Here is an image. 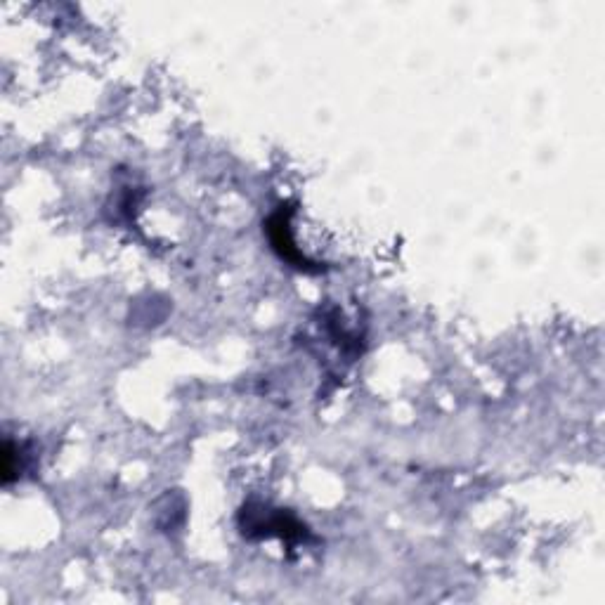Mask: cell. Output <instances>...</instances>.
<instances>
[{"mask_svg": "<svg viewBox=\"0 0 605 605\" xmlns=\"http://www.w3.org/2000/svg\"><path fill=\"white\" fill-rule=\"evenodd\" d=\"M289 216H291V211H284V206H282L275 216L268 218L265 227H268L270 242H272V246H275V251H279V256H282L284 260H289V263H294L296 268H301L305 272H317L315 268H310L312 263H308L305 256H301V253L296 251L294 239H291V234H289L291 232Z\"/></svg>", "mask_w": 605, "mask_h": 605, "instance_id": "cell-1", "label": "cell"}]
</instances>
